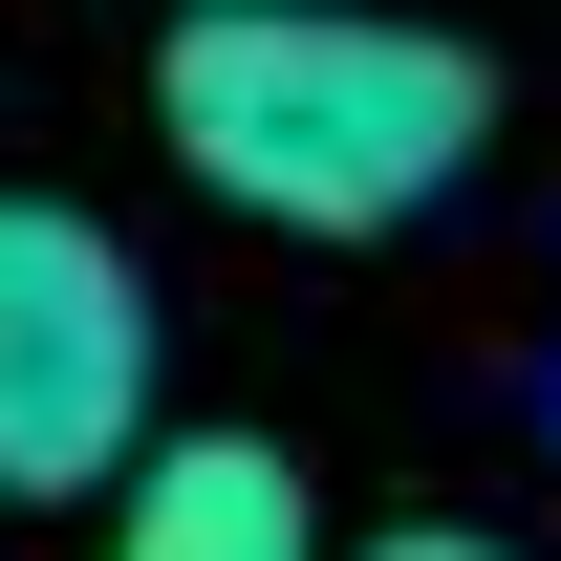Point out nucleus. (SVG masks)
<instances>
[{
  "instance_id": "f257e3e1",
  "label": "nucleus",
  "mask_w": 561,
  "mask_h": 561,
  "mask_svg": "<svg viewBox=\"0 0 561 561\" xmlns=\"http://www.w3.org/2000/svg\"><path fill=\"white\" fill-rule=\"evenodd\" d=\"M173 173L280 238H411L454 173L496 151V66L476 44H432L389 0H260V22H173Z\"/></svg>"
},
{
  "instance_id": "f03ea898",
  "label": "nucleus",
  "mask_w": 561,
  "mask_h": 561,
  "mask_svg": "<svg viewBox=\"0 0 561 561\" xmlns=\"http://www.w3.org/2000/svg\"><path fill=\"white\" fill-rule=\"evenodd\" d=\"M151 454V280L108 260V216L0 195V496H130Z\"/></svg>"
},
{
  "instance_id": "7ed1b4c3",
  "label": "nucleus",
  "mask_w": 561,
  "mask_h": 561,
  "mask_svg": "<svg viewBox=\"0 0 561 561\" xmlns=\"http://www.w3.org/2000/svg\"><path fill=\"white\" fill-rule=\"evenodd\" d=\"M87 561H324V518H302V476H280L260 432H173V454L108 496Z\"/></svg>"
},
{
  "instance_id": "20e7f679",
  "label": "nucleus",
  "mask_w": 561,
  "mask_h": 561,
  "mask_svg": "<svg viewBox=\"0 0 561 561\" xmlns=\"http://www.w3.org/2000/svg\"><path fill=\"white\" fill-rule=\"evenodd\" d=\"M367 561H518V540H476V518H389Z\"/></svg>"
},
{
  "instance_id": "39448f33",
  "label": "nucleus",
  "mask_w": 561,
  "mask_h": 561,
  "mask_svg": "<svg viewBox=\"0 0 561 561\" xmlns=\"http://www.w3.org/2000/svg\"><path fill=\"white\" fill-rule=\"evenodd\" d=\"M173 22H260V0H173Z\"/></svg>"
}]
</instances>
